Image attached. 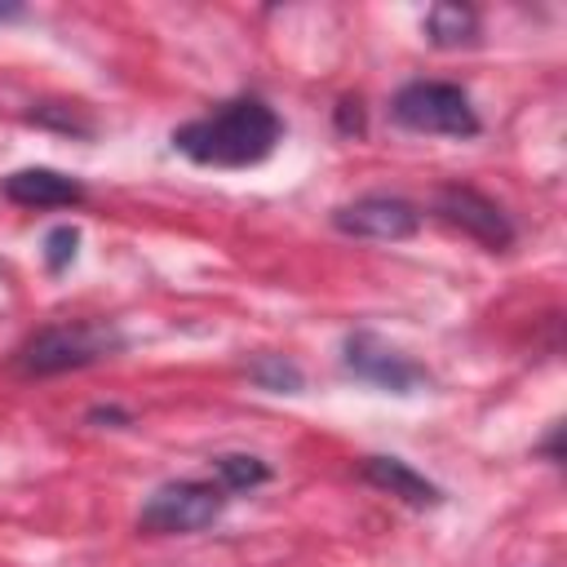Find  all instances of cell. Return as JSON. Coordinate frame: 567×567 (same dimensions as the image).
I'll return each mask as SVG.
<instances>
[{"instance_id":"1","label":"cell","mask_w":567,"mask_h":567,"mask_svg":"<svg viewBox=\"0 0 567 567\" xmlns=\"http://www.w3.org/2000/svg\"><path fill=\"white\" fill-rule=\"evenodd\" d=\"M284 137L279 115L261 97H235L221 102L217 111L173 128V146L204 164V168H248L261 164Z\"/></svg>"},{"instance_id":"2","label":"cell","mask_w":567,"mask_h":567,"mask_svg":"<svg viewBox=\"0 0 567 567\" xmlns=\"http://www.w3.org/2000/svg\"><path fill=\"white\" fill-rule=\"evenodd\" d=\"M124 346V337L111 323L97 319H80V323H53L40 328L22 350H18V368L27 377H53V372H71V368H89L111 359Z\"/></svg>"},{"instance_id":"3","label":"cell","mask_w":567,"mask_h":567,"mask_svg":"<svg viewBox=\"0 0 567 567\" xmlns=\"http://www.w3.org/2000/svg\"><path fill=\"white\" fill-rule=\"evenodd\" d=\"M390 115L412 128V133H434V137H474L478 115L470 106V93L447 80H412L394 93Z\"/></svg>"},{"instance_id":"4","label":"cell","mask_w":567,"mask_h":567,"mask_svg":"<svg viewBox=\"0 0 567 567\" xmlns=\"http://www.w3.org/2000/svg\"><path fill=\"white\" fill-rule=\"evenodd\" d=\"M226 509V487L221 483H199V478H177L164 483L146 496L137 527L155 532V536H186V532H204L221 518Z\"/></svg>"},{"instance_id":"5","label":"cell","mask_w":567,"mask_h":567,"mask_svg":"<svg viewBox=\"0 0 567 567\" xmlns=\"http://www.w3.org/2000/svg\"><path fill=\"white\" fill-rule=\"evenodd\" d=\"M341 363H346L350 377H359L377 390H390V394H412L416 385L430 381L421 363H412L403 350H394L377 332H350L341 341Z\"/></svg>"},{"instance_id":"6","label":"cell","mask_w":567,"mask_h":567,"mask_svg":"<svg viewBox=\"0 0 567 567\" xmlns=\"http://www.w3.org/2000/svg\"><path fill=\"white\" fill-rule=\"evenodd\" d=\"M332 226L341 235H354V239L399 244V239H412L416 235L421 213L408 199H399V195H359L354 204H341L332 213Z\"/></svg>"},{"instance_id":"7","label":"cell","mask_w":567,"mask_h":567,"mask_svg":"<svg viewBox=\"0 0 567 567\" xmlns=\"http://www.w3.org/2000/svg\"><path fill=\"white\" fill-rule=\"evenodd\" d=\"M434 213H439L443 221L461 226L470 239H478V244L492 248V252H505V248L514 244L509 217L496 208V199L478 195L474 186H443L439 199H434Z\"/></svg>"},{"instance_id":"8","label":"cell","mask_w":567,"mask_h":567,"mask_svg":"<svg viewBox=\"0 0 567 567\" xmlns=\"http://www.w3.org/2000/svg\"><path fill=\"white\" fill-rule=\"evenodd\" d=\"M0 190L22 208H71L84 199V186L58 168H18L0 182Z\"/></svg>"},{"instance_id":"9","label":"cell","mask_w":567,"mask_h":567,"mask_svg":"<svg viewBox=\"0 0 567 567\" xmlns=\"http://www.w3.org/2000/svg\"><path fill=\"white\" fill-rule=\"evenodd\" d=\"M363 478L377 483L381 492L399 496V501L412 505V509H434V505L443 501V492H439L425 474H416L408 461H399V456H368V461H363Z\"/></svg>"},{"instance_id":"10","label":"cell","mask_w":567,"mask_h":567,"mask_svg":"<svg viewBox=\"0 0 567 567\" xmlns=\"http://www.w3.org/2000/svg\"><path fill=\"white\" fill-rule=\"evenodd\" d=\"M425 35L434 49H465L478 40V13L470 4H430Z\"/></svg>"},{"instance_id":"11","label":"cell","mask_w":567,"mask_h":567,"mask_svg":"<svg viewBox=\"0 0 567 567\" xmlns=\"http://www.w3.org/2000/svg\"><path fill=\"white\" fill-rule=\"evenodd\" d=\"M213 470H217V478H221L226 492H248V487H261L270 478V465L257 461V456H244V452L213 456Z\"/></svg>"},{"instance_id":"12","label":"cell","mask_w":567,"mask_h":567,"mask_svg":"<svg viewBox=\"0 0 567 567\" xmlns=\"http://www.w3.org/2000/svg\"><path fill=\"white\" fill-rule=\"evenodd\" d=\"M252 381H257L261 390L297 394V390H301V368H297L292 359H284V354H261V359L252 363Z\"/></svg>"},{"instance_id":"13","label":"cell","mask_w":567,"mask_h":567,"mask_svg":"<svg viewBox=\"0 0 567 567\" xmlns=\"http://www.w3.org/2000/svg\"><path fill=\"white\" fill-rule=\"evenodd\" d=\"M75 244H80V230H75V226H53L49 239H44V261H49V270H62V266L75 257Z\"/></svg>"},{"instance_id":"14","label":"cell","mask_w":567,"mask_h":567,"mask_svg":"<svg viewBox=\"0 0 567 567\" xmlns=\"http://www.w3.org/2000/svg\"><path fill=\"white\" fill-rule=\"evenodd\" d=\"M58 115H49L44 106H35L31 111V120H40V124H58V128H66V133H89V120H80L71 106H53Z\"/></svg>"},{"instance_id":"15","label":"cell","mask_w":567,"mask_h":567,"mask_svg":"<svg viewBox=\"0 0 567 567\" xmlns=\"http://www.w3.org/2000/svg\"><path fill=\"white\" fill-rule=\"evenodd\" d=\"M93 421H128V412H120V408H97Z\"/></svg>"},{"instance_id":"16","label":"cell","mask_w":567,"mask_h":567,"mask_svg":"<svg viewBox=\"0 0 567 567\" xmlns=\"http://www.w3.org/2000/svg\"><path fill=\"white\" fill-rule=\"evenodd\" d=\"M4 18H22V9H13V4H0V22Z\"/></svg>"}]
</instances>
